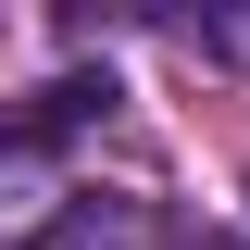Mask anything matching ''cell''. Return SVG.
Here are the masks:
<instances>
[{"mask_svg":"<svg viewBox=\"0 0 250 250\" xmlns=\"http://www.w3.org/2000/svg\"><path fill=\"white\" fill-rule=\"evenodd\" d=\"M25 250H150V213H138V200H113V188H75Z\"/></svg>","mask_w":250,"mask_h":250,"instance_id":"6da1fadb","label":"cell"},{"mask_svg":"<svg viewBox=\"0 0 250 250\" xmlns=\"http://www.w3.org/2000/svg\"><path fill=\"white\" fill-rule=\"evenodd\" d=\"M188 38H200L213 62H238V75H250V0H200V13H188Z\"/></svg>","mask_w":250,"mask_h":250,"instance_id":"7a4b0ae2","label":"cell"},{"mask_svg":"<svg viewBox=\"0 0 250 250\" xmlns=\"http://www.w3.org/2000/svg\"><path fill=\"white\" fill-rule=\"evenodd\" d=\"M188 250H250V238H188Z\"/></svg>","mask_w":250,"mask_h":250,"instance_id":"3957f363","label":"cell"}]
</instances>
